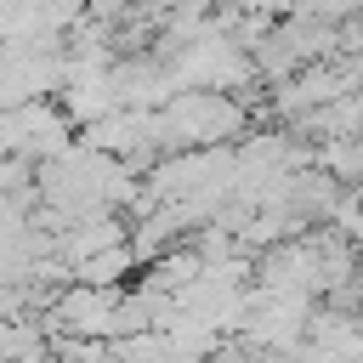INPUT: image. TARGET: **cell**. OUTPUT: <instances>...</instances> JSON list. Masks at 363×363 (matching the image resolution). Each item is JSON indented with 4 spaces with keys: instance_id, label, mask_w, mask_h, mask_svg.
<instances>
[{
    "instance_id": "obj_1",
    "label": "cell",
    "mask_w": 363,
    "mask_h": 363,
    "mask_svg": "<svg viewBox=\"0 0 363 363\" xmlns=\"http://www.w3.org/2000/svg\"><path fill=\"white\" fill-rule=\"evenodd\" d=\"M57 108H62V119L79 130V125H91V119H102L108 108H119L113 102V85H108V68H79L62 91H57Z\"/></svg>"
},
{
    "instance_id": "obj_2",
    "label": "cell",
    "mask_w": 363,
    "mask_h": 363,
    "mask_svg": "<svg viewBox=\"0 0 363 363\" xmlns=\"http://www.w3.org/2000/svg\"><path fill=\"white\" fill-rule=\"evenodd\" d=\"M136 272H142V278H136L142 289H164V295H182V289H187V284H193V278L204 272V255H199L193 244H170L164 255L142 261Z\"/></svg>"
},
{
    "instance_id": "obj_3",
    "label": "cell",
    "mask_w": 363,
    "mask_h": 363,
    "mask_svg": "<svg viewBox=\"0 0 363 363\" xmlns=\"http://www.w3.org/2000/svg\"><path fill=\"white\" fill-rule=\"evenodd\" d=\"M136 267H142V261H136L130 244H108V250L74 261V267H68V284H125Z\"/></svg>"
},
{
    "instance_id": "obj_4",
    "label": "cell",
    "mask_w": 363,
    "mask_h": 363,
    "mask_svg": "<svg viewBox=\"0 0 363 363\" xmlns=\"http://www.w3.org/2000/svg\"><path fill=\"white\" fill-rule=\"evenodd\" d=\"M312 164L329 170L335 182H357L363 176V147H357V136H323V142H312Z\"/></svg>"
}]
</instances>
